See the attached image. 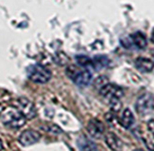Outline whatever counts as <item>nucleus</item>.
Wrapping results in <instances>:
<instances>
[{
    "label": "nucleus",
    "instance_id": "nucleus-14",
    "mask_svg": "<svg viewBox=\"0 0 154 151\" xmlns=\"http://www.w3.org/2000/svg\"><path fill=\"white\" fill-rule=\"evenodd\" d=\"M109 64V59L105 55H97L94 58H92V64L91 67L95 68L96 70H99L101 68H105Z\"/></svg>",
    "mask_w": 154,
    "mask_h": 151
},
{
    "label": "nucleus",
    "instance_id": "nucleus-2",
    "mask_svg": "<svg viewBox=\"0 0 154 151\" xmlns=\"http://www.w3.org/2000/svg\"><path fill=\"white\" fill-rule=\"evenodd\" d=\"M0 116L3 125L12 129H19L24 126L26 121V118L16 107H9L5 109Z\"/></svg>",
    "mask_w": 154,
    "mask_h": 151
},
{
    "label": "nucleus",
    "instance_id": "nucleus-22",
    "mask_svg": "<svg viewBox=\"0 0 154 151\" xmlns=\"http://www.w3.org/2000/svg\"><path fill=\"white\" fill-rule=\"evenodd\" d=\"M151 151H154V149H153V150H151Z\"/></svg>",
    "mask_w": 154,
    "mask_h": 151
},
{
    "label": "nucleus",
    "instance_id": "nucleus-12",
    "mask_svg": "<svg viewBox=\"0 0 154 151\" xmlns=\"http://www.w3.org/2000/svg\"><path fill=\"white\" fill-rule=\"evenodd\" d=\"M77 145H78L79 151H97L96 145L85 135H82L77 140Z\"/></svg>",
    "mask_w": 154,
    "mask_h": 151
},
{
    "label": "nucleus",
    "instance_id": "nucleus-20",
    "mask_svg": "<svg viewBox=\"0 0 154 151\" xmlns=\"http://www.w3.org/2000/svg\"><path fill=\"white\" fill-rule=\"evenodd\" d=\"M134 151H143V150H141V149H135Z\"/></svg>",
    "mask_w": 154,
    "mask_h": 151
},
{
    "label": "nucleus",
    "instance_id": "nucleus-17",
    "mask_svg": "<svg viewBox=\"0 0 154 151\" xmlns=\"http://www.w3.org/2000/svg\"><path fill=\"white\" fill-rule=\"evenodd\" d=\"M107 83H108V78H106V77H103V76H99L98 78L95 80V87L100 90L101 88L105 85H107Z\"/></svg>",
    "mask_w": 154,
    "mask_h": 151
},
{
    "label": "nucleus",
    "instance_id": "nucleus-16",
    "mask_svg": "<svg viewBox=\"0 0 154 151\" xmlns=\"http://www.w3.org/2000/svg\"><path fill=\"white\" fill-rule=\"evenodd\" d=\"M42 129H45V131H48L49 133L52 134H60L62 132V130L57 125H54V124H49V125L42 127Z\"/></svg>",
    "mask_w": 154,
    "mask_h": 151
},
{
    "label": "nucleus",
    "instance_id": "nucleus-1",
    "mask_svg": "<svg viewBox=\"0 0 154 151\" xmlns=\"http://www.w3.org/2000/svg\"><path fill=\"white\" fill-rule=\"evenodd\" d=\"M99 92H100V95L110 104L113 111H118L122 108L120 98L124 96V91L119 86L108 83L99 90Z\"/></svg>",
    "mask_w": 154,
    "mask_h": 151
},
{
    "label": "nucleus",
    "instance_id": "nucleus-10",
    "mask_svg": "<svg viewBox=\"0 0 154 151\" xmlns=\"http://www.w3.org/2000/svg\"><path fill=\"white\" fill-rule=\"evenodd\" d=\"M105 142L110 149L113 151H122V142L116 134L109 132L105 135Z\"/></svg>",
    "mask_w": 154,
    "mask_h": 151
},
{
    "label": "nucleus",
    "instance_id": "nucleus-3",
    "mask_svg": "<svg viewBox=\"0 0 154 151\" xmlns=\"http://www.w3.org/2000/svg\"><path fill=\"white\" fill-rule=\"evenodd\" d=\"M28 76L32 81L37 83H45L51 79L52 73L48 68L42 64H33L28 68Z\"/></svg>",
    "mask_w": 154,
    "mask_h": 151
},
{
    "label": "nucleus",
    "instance_id": "nucleus-21",
    "mask_svg": "<svg viewBox=\"0 0 154 151\" xmlns=\"http://www.w3.org/2000/svg\"><path fill=\"white\" fill-rule=\"evenodd\" d=\"M153 58H154V53H153Z\"/></svg>",
    "mask_w": 154,
    "mask_h": 151
},
{
    "label": "nucleus",
    "instance_id": "nucleus-19",
    "mask_svg": "<svg viewBox=\"0 0 154 151\" xmlns=\"http://www.w3.org/2000/svg\"><path fill=\"white\" fill-rule=\"evenodd\" d=\"M2 150V142H1V140H0V151Z\"/></svg>",
    "mask_w": 154,
    "mask_h": 151
},
{
    "label": "nucleus",
    "instance_id": "nucleus-11",
    "mask_svg": "<svg viewBox=\"0 0 154 151\" xmlns=\"http://www.w3.org/2000/svg\"><path fill=\"white\" fill-rule=\"evenodd\" d=\"M135 67L138 71L143 73H149L153 71L154 69V62L153 60L149 59L146 57H138L135 60Z\"/></svg>",
    "mask_w": 154,
    "mask_h": 151
},
{
    "label": "nucleus",
    "instance_id": "nucleus-13",
    "mask_svg": "<svg viewBox=\"0 0 154 151\" xmlns=\"http://www.w3.org/2000/svg\"><path fill=\"white\" fill-rule=\"evenodd\" d=\"M119 124L126 129H129L134 123V115L131 112L130 109H125L122 114V117L119 118Z\"/></svg>",
    "mask_w": 154,
    "mask_h": 151
},
{
    "label": "nucleus",
    "instance_id": "nucleus-6",
    "mask_svg": "<svg viewBox=\"0 0 154 151\" xmlns=\"http://www.w3.org/2000/svg\"><path fill=\"white\" fill-rule=\"evenodd\" d=\"M137 112L140 115H147L154 110V100L153 97L149 93H143L136 100L135 104Z\"/></svg>",
    "mask_w": 154,
    "mask_h": 151
},
{
    "label": "nucleus",
    "instance_id": "nucleus-8",
    "mask_svg": "<svg viewBox=\"0 0 154 151\" xmlns=\"http://www.w3.org/2000/svg\"><path fill=\"white\" fill-rule=\"evenodd\" d=\"M40 140V134L35 130H24L19 136V142L22 146H31L39 142Z\"/></svg>",
    "mask_w": 154,
    "mask_h": 151
},
{
    "label": "nucleus",
    "instance_id": "nucleus-15",
    "mask_svg": "<svg viewBox=\"0 0 154 151\" xmlns=\"http://www.w3.org/2000/svg\"><path fill=\"white\" fill-rule=\"evenodd\" d=\"M76 62L79 64L80 67H84V68H87V67H91L92 64V59L88 56L85 55H78L76 56Z\"/></svg>",
    "mask_w": 154,
    "mask_h": 151
},
{
    "label": "nucleus",
    "instance_id": "nucleus-18",
    "mask_svg": "<svg viewBox=\"0 0 154 151\" xmlns=\"http://www.w3.org/2000/svg\"><path fill=\"white\" fill-rule=\"evenodd\" d=\"M3 110H5V107H3V105L0 104V115H1V113H2Z\"/></svg>",
    "mask_w": 154,
    "mask_h": 151
},
{
    "label": "nucleus",
    "instance_id": "nucleus-5",
    "mask_svg": "<svg viewBox=\"0 0 154 151\" xmlns=\"http://www.w3.org/2000/svg\"><path fill=\"white\" fill-rule=\"evenodd\" d=\"M122 45L126 49L136 48V49L143 50L147 47V38H146L145 34H143L141 32H136L134 34L130 35V36L122 38Z\"/></svg>",
    "mask_w": 154,
    "mask_h": 151
},
{
    "label": "nucleus",
    "instance_id": "nucleus-4",
    "mask_svg": "<svg viewBox=\"0 0 154 151\" xmlns=\"http://www.w3.org/2000/svg\"><path fill=\"white\" fill-rule=\"evenodd\" d=\"M68 75L70 76V78L76 83L77 86L80 87H85L88 86L92 80V74L90 71L88 70H78L75 67H70V69H68Z\"/></svg>",
    "mask_w": 154,
    "mask_h": 151
},
{
    "label": "nucleus",
    "instance_id": "nucleus-7",
    "mask_svg": "<svg viewBox=\"0 0 154 151\" xmlns=\"http://www.w3.org/2000/svg\"><path fill=\"white\" fill-rule=\"evenodd\" d=\"M17 105L19 111L23 114V116L26 119L34 118L35 115H36V109H35V106L33 105V102L31 100L26 99L24 97L19 98L17 100Z\"/></svg>",
    "mask_w": 154,
    "mask_h": 151
},
{
    "label": "nucleus",
    "instance_id": "nucleus-9",
    "mask_svg": "<svg viewBox=\"0 0 154 151\" xmlns=\"http://www.w3.org/2000/svg\"><path fill=\"white\" fill-rule=\"evenodd\" d=\"M87 130H88L89 134H90L91 136H93L94 138H101L103 133H105L103 124L97 118H93L89 121Z\"/></svg>",
    "mask_w": 154,
    "mask_h": 151
}]
</instances>
